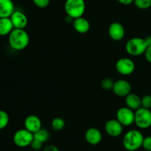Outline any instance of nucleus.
<instances>
[{
	"label": "nucleus",
	"mask_w": 151,
	"mask_h": 151,
	"mask_svg": "<svg viewBox=\"0 0 151 151\" xmlns=\"http://www.w3.org/2000/svg\"><path fill=\"white\" fill-rule=\"evenodd\" d=\"M10 47L16 51H21L26 48L29 43V36L24 29L14 28L8 35Z\"/></svg>",
	"instance_id": "f257e3e1"
},
{
	"label": "nucleus",
	"mask_w": 151,
	"mask_h": 151,
	"mask_svg": "<svg viewBox=\"0 0 151 151\" xmlns=\"http://www.w3.org/2000/svg\"><path fill=\"white\" fill-rule=\"evenodd\" d=\"M144 136L139 130L133 129L124 135L122 145L128 151H136L142 146Z\"/></svg>",
	"instance_id": "f03ea898"
},
{
	"label": "nucleus",
	"mask_w": 151,
	"mask_h": 151,
	"mask_svg": "<svg viewBox=\"0 0 151 151\" xmlns=\"http://www.w3.org/2000/svg\"><path fill=\"white\" fill-rule=\"evenodd\" d=\"M64 10L67 16L72 19L81 17L86 11L85 0H66Z\"/></svg>",
	"instance_id": "7ed1b4c3"
},
{
	"label": "nucleus",
	"mask_w": 151,
	"mask_h": 151,
	"mask_svg": "<svg viewBox=\"0 0 151 151\" xmlns=\"http://www.w3.org/2000/svg\"><path fill=\"white\" fill-rule=\"evenodd\" d=\"M147 45L145 38L135 37L128 40L125 44L127 53L131 56H139L143 55L147 49Z\"/></svg>",
	"instance_id": "20e7f679"
},
{
	"label": "nucleus",
	"mask_w": 151,
	"mask_h": 151,
	"mask_svg": "<svg viewBox=\"0 0 151 151\" xmlns=\"http://www.w3.org/2000/svg\"><path fill=\"white\" fill-rule=\"evenodd\" d=\"M134 123L140 129H147L151 126V111L141 107L135 111Z\"/></svg>",
	"instance_id": "39448f33"
},
{
	"label": "nucleus",
	"mask_w": 151,
	"mask_h": 151,
	"mask_svg": "<svg viewBox=\"0 0 151 151\" xmlns=\"http://www.w3.org/2000/svg\"><path fill=\"white\" fill-rule=\"evenodd\" d=\"M13 142L17 147H26L30 146L34 136L32 133L27 130L26 128L18 130L13 135Z\"/></svg>",
	"instance_id": "423d86ee"
},
{
	"label": "nucleus",
	"mask_w": 151,
	"mask_h": 151,
	"mask_svg": "<svg viewBox=\"0 0 151 151\" xmlns=\"http://www.w3.org/2000/svg\"><path fill=\"white\" fill-rule=\"evenodd\" d=\"M116 119L123 126H131L135 120V111L127 106L121 107L116 111Z\"/></svg>",
	"instance_id": "0eeeda50"
},
{
	"label": "nucleus",
	"mask_w": 151,
	"mask_h": 151,
	"mask_svg": "<svg viewBox=\"0 0 151 151\" xmlns=\"http://www.w3.org/2000/svg\"><path fill=\"white\" fill-rule=\"evenodd\" d=\"M115 68L118 73L127 76L134 73L136 66L132 59L129 58H121L116 62Z\"/></svg>",
	"instance_id": "6e6552de"
},
{
	"label": "nucleus",
	"mask_w": 151,
	"mask_h": 151,
	"mask_svg": "<svg viewBox=\"0 0 151 151\" xmlns=\"http://www.w3.org/2000/svg\"><path fill=\"white\" fill-rule=\"evenodd\" d=\"M131 89H132V87L128 81H127L126 80L120 79L115 81L112 91L114 93L115 95L118 97H125L130 93H131Z\"/></svg>",
	"instance_id": "1a4fd4ad"
},
{
	"label": "nucleus",
	"mask_w": 151,
	"mask_h": 151,
	"mask_svg": "<svg viewBox=\"0 0 151 151\" xmlns=\"http://www.w3.org/2000/svg\"><path fill=\"white\" fill-rule=\"evenodd\" d=\"M105 131L111 137H119L123 131V125L116 119H109L105 123Z\"/></svg>",
	"instance_id": "9d476101"
},
{
	"label": "nucleus",
	"mask_w": 151,
	"mask_h": 151,
	"mask_svg": "<svg viewBox=\"0 0 151 151\" xmlns=\"http://www.w3.org/2000/svg\"><path fill=\"white\" fill-rule=\"evenodd\" d=\"M109 35L114 41H121L125 35V30L123 25L116 22L111 23L109 27Z\"/></svg>",
	"instance_id": "9b49d317"
},
{
	"label": "nucleus",
	"mask_w": 151,
	"mask_h": 151,
	"mask_svg": "<svg viewBox=\"0 0 151 151\" xmlns=\"http://www.w3.org/2000/svg\"><path fill=\"white\" fill-rule=\"evenodd\" d=\"M14 28L24 29L28 24V19L24 13L21 10H14L10 17Z\"/></svg>",
	"instance_id": "f8f14e48"
},
{
	"label": "nucleus",
	"mask_w": 151,
	"mask_h": 151,
	"mask_svg": "<svg viewBox=\"0 0 151 151\" xmlns=\"http://www.w3.org/2000/svg\"><path fill=\"white\" fill-rule=\"evenodd\" d=\"M86 141L91 145H97L100 144L103 139L102 133L98 128H89L85 133Z\"/></svg>",
	"instance_id": "ddd939ff"
},
{
	"label": "nucleus",
	"mask_w": 151,
	"mask_h": 151,
	"mask_svg": "<svg viewBox=\"0 0 151 151\" xmlns=\"http://www.w3.org/2000/svg\"><path fill=\"white\" fill-rule=\"evenodd\" d=\"M24 128H26L32 134H35L36 131L41 129V126H42L41 119L38 116L34 114H31L27 116L24 119Z\"/></svg>",
	"instance_id": "4468645a"
},
{
	"label": "nucleus",
	"mask_w": 151,
	"mask_h": 151,
	"mask_svg": "<svg viewBox=\"0 0 151 151\" xmlns=\"http://www.w3.org/2000/svg\"><path fill=\"white\" fill-rule=\"evenodd\" d=\"M73 28L78 33H86L90 29V23L88 19L81 16L73 19Z\"/></svg>",
	"instance_id": "2eb2a0df"
},
{
	"label": "nucleus",
	"mask_w": 151,
	"mask_h": 151,
	"mask_svg": "<svg viewBox=\"0 0 151 151\" xmlns=\"http://www.w3.org/2000/svg\"><path fill=\"white\" fill-rule=\"evenodd\" d=\"M14 10L15 6L12 0H0V18H10Z\"/></svg>",
	"instance_id": "dca6fc26"
},
{
	"label": "nucleus",
	"mask_w": 151,
	"mask_h": 151,
	"mask_svg": "<svg viewBox=\"0 0 151 151\" xmlns=\"http://www.w3.org/2000/svg\"><path fill=\"white\" fill-rule=\"evenodd\" d=\"M142 98L137 94L134 93H130L128 95L125 97V105L127 107L132 109L135 111L136 110L142 107Z\"/></svg>",
	"instance_id": "f3484780"
},
{
	"label": "nucleus",
	"mask_w": 151,
	"mask_h": 151,
	"mask_svg": "<svg viewBox=\"0 0 151 151\" xmlns=\"http://www.w3.org/2000/svg\"><path fill=\"white\" fill-rule=\"evenodd\" d=\"M14 29L10 18H0V36H7Z\"/></svg>",
	"instance_id": "a211bd4d"
},
{
	"label": "nucleus",
	"mask_w": 151,
	"mask_h": 151,
	"mask_svg": "<svg viewBox=\"0 0 151 151\" xmlns=\"http://www.w3.org/2000/svg\"><path fill=\"white\" fill-rule=\"evenodd\" d=\"M33 136L35 139L38 140V141L41 142L42 143L46 142L50 139V133H49V131L42 128L38 130V131H36L35 134H33Z\"/></svg>",
	"instance_id": "6ab92c4d"
},
{
	"label": "nucleus",
	"mask_w": 151,
	"mask_h": 151,
	"mask_svg": "<svg viewBox=\"0 0 151 151\" xmlns=\"http://www.w3.org/2000/svg\"><path fill=\"white\" fill-rule=\"evenodd\" d=\"M65 125V121L63 118L61 117H55L52 120L51 122V126L54 131H61L64 128Z\"/></svg>",
	"instance_id": "aec40b11"
},
{
	"label": "nucleus",
	"mask_w": 151,
	"mask_h": 151,
	"mask_svg": "<svg viewBox=\"0 0 151 151\" xmlns=\"http://www.w3.org/2000/svg\"><path fill=\"white\" fill-rule=\"evenodd\" d=\"M10 117L5 111L0 110V130H3L8 125Z\"/></svg>",
	"instance_id": "412c9836"
},
{
	"label": "nucleus",
	"mask_w": 151,
	"mask_h": 151,
	"mask_svg": "<svg viewBox=\"0 0 151 151\" xmlns=\"http://www.w3.org/2000/svg\"><path fill=\"white\" fill-rule=\"evenodd\" d=\"M134 4L141 10H147L151 7V0H134Z\"/></svg>",
	"instance_id": "4be33fe9"
},
{
	"label": "nucleus",
	"mask_w": 151,
	"mask_h": 151,
	"mask_svg": "<svg viewBox=\"0 0 151 151\" xmlns=\"http://www.w3.org/2000/svg\"><path fill=\"white\" fill-rule=\"evenodd\" d=\"M114 81L109 78H104L101 82V86L105 90H112Z\"/></svg>",
	"instance_id": "5701e85b"
},
{
	"label": "nucleus",
	"mask_w": 151,
	"mask_h": 151,
	"mask_svg": "<svg viewBox=\"0 0 151 151\" xmlns=\"http://www.w3.org/2000/svg\"><path fill=\"white\" fill-rule=\"evenodd\" d=\"M142 107L145 108V109H151V95L147 94L142 97Z\"/></svg>",
	"instance_id": "b1692460"
},
{
	"label": "nucleus",
	"mask_w": 151,
	"mask_h": 151,
	"mask_svg": "<svg viewBox=\"0 0 151 151\" xmlns=\"http://www.w3.org/2000/svg\"><path fill=\"white\" fill-rule=\"evenodd\" d=\"M33 4L39 8H45L50 4V0H32Z\"/></svg>",
	"instance_id": "393cba45"
},
{
	"label": "nucleus",
	"mask_w": 151,
	"mask_h": 151,
	"mask_svg": "<svg viewBox=\"0 0 151 151\" xmlns=\"http://www.w3.org/2000/svg\"><path fill=\"white\" fill-rule=\"evenodd\" d=\"M142 147L147 151H151V136L144 137Z\"/></svg>",
	"instance_id": "a878e982"
},
{
	"label": "nucleus",
	"mask_w": 151,
	"mask_h": 151,
	"mask_svg": "<svg viewBox=\"0 0 151 151\" xmlns=\"http://www.w3.org/2000/svg\"><path fill=\"white\" fill-rule=\"evenodd\" d=\"M43 144H44V143H42L41 142L34 139L32 140V143H31L30 147H32V150H40L41 148H42Z\"/></svg>",
	"instance_id": "bb28decb"
},
{
	"label": "nucleus",
	"mask_w": 151,
	"mask_h": 151,
	"mask_svg": "<svg viewBox=\"0 0 151 151\" xmlns=\"http://www.w3.org/2000/svg\"><path fill=\"white\" fill-rule=\"evenodd\" d=\"M144 55L146 60H147L149 63H151V46H149V47H147Z\"/></svg>",
	"instance_id": "cd10ccee"
},
{
	"label": "nucleus",
	"mask_w": 151,
	"mask_h": 151,
	"mask_svg": "<svg viewBox=\"0 0 151 151\" xmlns=\"http://www.w3.org/2000/svg\"><path fill=\"white\" fill-rule=\"evenodd\" d=\"M43 151H60L59 150L58 147H56L55 145H48L46 147H44Z\"/></svg>",
	"instance_id": "c85d7f7f"
},
{
	"label": "nucleus",
	"mask_w": 151,
	"mask_h": 151,
	"mask_svg": "<svg viewBox=\"0 0 151 151\" xmlns=\"http://www.w3.org/2000/svg\"><path fill=\"white\" fill-rule=\"evenodd\" d=\"M117 1L120 3L121 4H123V5H130L132 3H134V0H117Z\"/></svg>",
	"instance_id": "c756f323"
},
{
	"label": "nucleus",
	"mask_w": 151,
	"mask_h": 151,
	"mask_svg": "<svg viewBox=\"0 0 151 151\" xmlns=\"http://www.w3.org/2000/svg\"><path fill=\"white\" fill-rule=\"evenodd\" d=\"M145 42L146 44H147V47L151 46V35L150 36H147V38H145Z\"/></svg>",
	"instance_id": "7c9ffc66"
}]
</instances>
